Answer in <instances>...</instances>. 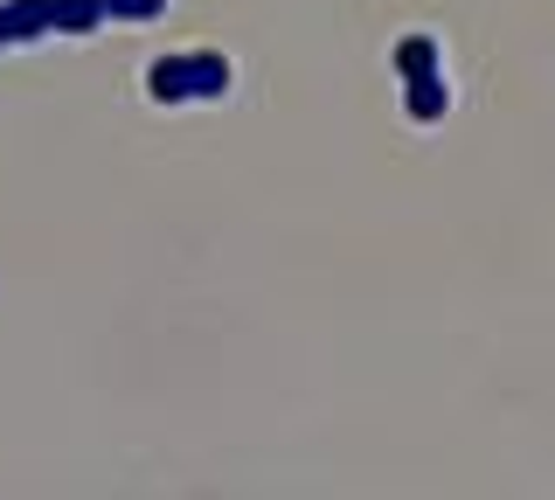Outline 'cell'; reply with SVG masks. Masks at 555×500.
I'll return each mask as SVG.
<instances>
[]
</instances>
